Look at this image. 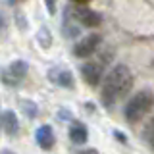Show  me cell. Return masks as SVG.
<instances>
[{
	"label": "cell",
	"instance_id": "13",
	"mask_svg": "<svg viewBox=\"0 0 154 154\" xmlns=\"http://www.w3.org/2000/svg\"><path fill=\"white\" fill-rule=\"evenodd\" d=\"M21 106H23V110H25V114L29 116V118H35V116H37V104L35 102H29V100H25Z\"/></svg>",
	"mask_w": 154,
	"mask_h": 154
},
{
	"label": "cell",
	"instance_id": "5",
	"mask_svg": "<svg viewBox=\"0 0 154 154\" xmlns=\"http://www.w3.org/2000/svg\"><path fill=\"white\" fill-rule=\"evenodd\" d=\"M29 71V64L25 60H16L8 66V69L2 71V79L6 85H17Z\"/></svg>",
	"mask_w": 154,
	"mask_h": 154
},
{
	"label": "cell",
	"instance_id": "1",
	"mask_svg": "<svg viewBox=\"0 0 154 154\" xmlns=\"http://www.w3.org/2000/svg\"><path fill=\"white\" fill-rule=\"evenodd\" d=\"M133 87V73L125 64H118L112 67L108 75L104 79L102 85V93H100V98H102L104 106H114L118 100H122L125 94L131 91Z\"/></svg>",
	"mask_w": 154,
	"mask_h": 154
},
{
	"label": "cell",
	"instance_id": "2",
	"mask_svg": "<svg viewBox=\"0 0 154 154\" xmlns=\"http://www.w3.org/2000/svg\"><path fill=\"white\" fill-rule=\"evenodd\" d=\"M154 108V94L150 91H139L135 96H131L127 104L123 108L125 119L129 123H137L139 119H143L150 110Z\"/></svg>",
	"mask_w": 154,
	"mask_h": 154
},
{
	"label": "cell",
	"instance_id": "16",
	"mask_svg": "<svg viewBox=\"0 0 154 154\" xmlns=\"http://www.w3.org/2000/svg\"><path fill=\"white\" fill-rule=\"evenodd\" d=\"M69 2H73V4H77V6H83V4H89L91 0H69Z\"/></svg>",
	"mask_w": 154,
	"mask_h": 154
},
{
	"label": "cell",
	"instance_id": "9",
	"mask_svg": "<svg viewBox=\"0 0 154 154\" xmlns=\"http://www.w3.org/2000/svg\"><path fill=\"white\" fill-rule=\"evenodd\" d=\"M0 125H2L4 133L16 135L17 129H19V122H17L16 112H12V110H4V112L0 114Z\"/></svg>",
	"mask_w": 154,
	"mask_h": 154
},
{
	"label": "cell",
	"instance_id": "17",
	"mask_svg": "<svg viewBox=\"0 0 154 154\" xmlns=\"http://www.w3.org/2000/svg\"><path fill=\"white\" fill-rule=\"evenodd\" d=\"M0 154H16V152H12V150H8V148H6V150H2Z\"/></svg>",
	"mask_w": 154,
	"mask_h": 154
},
{
	"label": "cell",
	"instance_id": "14",
	"mask_svg": "<svg viewBox=\"0 0 154 154\" xmlns=\"http://www.w3.org/2000/svg\"><path fill=\"white\" fill-rule=\"evenodd\" d=\"M45 6L48 14H56V0H45Z\"/></svg>",
	"mask_w": 154,
	"mask_h": 154
},
{
	"label": "cell",
	"instance_id": "6",
	"mask_svg": "<svg viewBox=\"0 0 154 154\" xmlns=\"http://www.w3.org/2000/svg\"><path fill=\"white\" fill-rule=\"evenodd\" d=\"M48 79L58 87H64V89H71L73 87V73L67 67H62V66L52 67L48 71Z\"/></svg>",
	"mask_w": 154,
	"mask_h": 154
},
{
	"label": "cell",
	"instance_id": "18",
	"mask_svg": "<svg viewBox=\"0 0 154 154\" xmlns=\"http://www.w3.org/2000/svg\"><path fill=\"white\" fill-rule=\"evenodd\" d=\"M2 19L4 17H2V14H0V27H4V21H2Z\"/></svg>",
	"mask_w": 154,
	"mask_h": 154
},
{
	"label": "cell",
	"instance_id": "4",
	"mask_svg": "<svg viewBox=\"0 0 154 154\" xmlns=\"http://www.w3.org/2000/svg\"><path fill=\"white\" fill-rule=\"evenodd\" d=\"M71 14H73V21L75 23H81L83 27H96L102 23V16H100L98 12H94V10L87 8V6H75L71 10Z\"/></svg>",
	"mask_w": 154,
	"mask_h": 154
},
{
	"label": "cell",
	"instance_id": "3",
	"mask_svg": "<svg viewBox=\"0 0 154 154\" xmlns=\"http://www.w3.org/2000/svg\"><path fill=\"white\" fill-rule=\"evenodd\" d=\"M100 42H102V37H100L98 33H91V35L83 37L73 46V56L75 58H89V56H93L94 52L98 50Z\"/></svg>",
	"mask_w": 154,
	"mask_h": 154
},
{
	"label": "cell",
	"instance_id": "8",
	"mask_svg": "<svg viewBox=\"0 0 154 154\" xmlns=\"http://www.w3.org/2000/svg\"><path fill=\"white\" fill-rule=\"evenodd\" d=\"M35 139H37V143H38V146H41V148L50 150V148L54 146V143H56L54 129H52L50 125H41V127L37 129V133H35Z\"/></svg>",
	"mask_w": 154,
	"mask_h": 154
},
{
	"label": "cell",
	"instance_id": "15",
	"mask_svg": "<svg viewBox=\"0 0 154 154\" xmlns=\"http://www.w3.org/2000/svg\"><path fill=\"white\" fill-rule=\"evenodd\" d=\"M79 154H98V150H94V148H85V150H81Z\"/></svg>",
	"mask_w": 154,
	"mask_h": 154
},
{
	"label": "cell",
	"instance_id": "12",
	"mask_svg": "<svg viewBox=\"0 0 154 154\" xmlns=\"http://www.w3.org/2000/svg\"><path fill=\"white\" fill-rule=\"evenodd\" d=\"M37 38H38V42H41V46H42V48H46V46H50V45H52L50 31H48L46 27H41V29H38V33H37Z\"/></svg>",
	"mask_w": 154,
	"mask_h": 154
},
{
	"label": "cell",
	"instance_id": "7",
	"mask_svg": "<svg viewBox=\"0 0 154 154\" xmlns=\"http://www.w3.org/2000/svg\"><path fill=\"white\" fill-rule=\"evenodd\" d=\"M81 75H83V79H85L87 85L96 87L100 81H102L104 71H102V66H100V64H96V62H87V64L81 67Z\"/></svg>",
	"mask_w": 154,
	"mask_h": 154
},
{
	"label": "cell",
	"instance_id": "11",
	"mask_svg": "<svg viewBox=\"0 0 154 154\" xmlns=\"http://www.w3.org/2000/svg\"><path fill=\"white\" fill-rule=\"evenodd\" d=\"M143 139L146 141V144L150 148H154V118L146 123V127H144V131H143Z\"/></svg>",
	"mask_w": 154,
	"mask_h": 154
},
{
	"label": "cell",
	"instance_id": "10",
	"mask_svg": "<svg viewBox=\"0 0 154 154\" xmlns=\"http://www.w3.org/2000/svg\"><path fill=\"white\" fill-rule=\"evenodd\" d=\"M69 139L73 144H85L87 139H89V133H87V127L85 123L81 122H73L69 127Z\"/></svg>",
	"mask_w": 154,
	"mask_h": 154
}]
</instances>
